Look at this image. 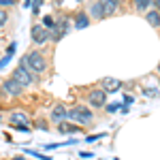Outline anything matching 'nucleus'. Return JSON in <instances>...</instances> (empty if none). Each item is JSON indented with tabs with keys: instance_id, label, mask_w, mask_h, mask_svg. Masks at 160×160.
Returning <instances> with one entry per match:
<instances>
[{
	"instance_id": "nucleus-1",
	"label": "nucleus",
	"mask_w": 160,
	"mask_h": 160,
	"mask_svg": "<svg viewBox=\"0 0 160 160\" xmlns=\"http://www.w3.org/2000/svg\"><path fill=\"white\" fill-rule=\"evenodd\" d=\"M19 66L26 68L28 73H32V75H41L47 71V60H45V56L41 51H28L24 58L19 60Z\"/></svg>"
},
{
	"instance_id": "nucleus-2",
	"label": "nucleus",
	"mask_w": 160,
	"mask_h": 160,
	"mask_svg": "<svg viewBox=\"0 0 160 160\" xmlns=\"http://www.w3.org/2000/svg\"><path fill=\"white\" fill-rule=\"evenodd\" d=\"M68 120H73L75 124H81V126H88L94 120V113H92V109H86L83 105H77V107L68 109Z\"/></svg>"
},
{
	"instance_id": "nucleus-3",
	"label": "nucleus",
	"mask_w": 160,
	"mask_h": 160,
	"mask_svg": "<svg viewBox=\"0 0 160 160\" xmlns=\"http://www.w3.org/2000/svg\"><path fill=\"white\" fill-rule=\"evenodd\" d=\"M88 102H90L92 107H96V109H102V107L107 105V92H105L102 88L90 90V92H88Z\"/></svg>"
},
{
	"instance_id": "nucleus-4",
	"label": "nucleus",
	"mask_w": 160,
	"mask_h": 160,
	"mask_svg": "<svg viewBox=\"0 0 160 160\" xmlns=\"http://www.w3.org/2000/svg\"><path fill=\"white\" fill-rule=\"evenodd\" d=\"M30 34H32V41H34L37 45H45L51 38V32L47 28H43V24H34L32 30H30Z\"/></svg>"
},
{
	"instance_id": "nucleus-5",
	"label": "nucleus",
	"mask_w": 160,
	"mask_h": 160,
	"mask_svg": "<svg viewBox=\"0 0 160 160\" xmlns=\"http://www.w3.org/2000/svg\"><path fill=\"white\" fill-rule=\"evenodd\" d=\"M13 79H15V81H19L24 88H28V86H32V83H34V75L28 73V71L22 68V66H17V68L13 71Z\"/></svg>"
},
{
	"instance_id": "nucleus-6",
	"label": "nucleus",
	"mask_w": 160,
	"mask_h": 160,
	"mask_svg": "<svg viewBox=\"0 0 160 160\" xmlns=\"http://www.w3.org/2000/svg\"><path fill=\"white\" fill-rule=\"evenodd\" d=\"M2 92H7V94H11V96H19V94L24 92V86H22L19 81H15L13 77H9V79L2 81Z\"/></svg>"
},
{
	"instance_id": "nucleus-7",
	"label": "nucleus",
	"mask_w": 160,
	"mask_h": 160,
	"mask_svg": "<svg viewBox=\"0 0 160 160\" xmlns=\"http://www.w3.org/2000/svg\"><path fill=\"white\" fill-rule=\"evenodd\" d=\"M100 9H102V15L105 17H111V15H115L118 13V7H120V2H115V0H98Z\"/></svg>"
},
{
	"instance_id": "nucleus-8",
	"label": "nucleus",
	"mask_w": 160,
	"mask_h": 160,
	"mask_svg": "<svg viewBox=\"0 0 160 160\" xmlns=\"http://www.w3.org/2000/svg\"><path fill=\"white\" fill-rule=\"evenodd\" d=\"M120 88H122V81H120V79H113V77L102 79V90H105L107 94H115V92H120Z\"/></svg>"
},
{
	"instance_id": "nucleus-9",
	"label": "nucleus",
	"mask_w": 160,
	"mask_h": 160,
	"mask_svg": "<svg viewBox=\"0 0 160 160\" xmlns=\"http://www.w3.org/2000/svg\"><path fill=\"white\" fill-rule=\"evenodd\" d=\"M88 26H90V15H88L83 9H79V11L75 13V28H77V30H83Z\"/></svg>"
},
{
	"instance_id": "nucleus-10",
	"label": "nucleus",
	"mask_w": 160,
	"mask_h": 160,
	"mask_svg": "<svg viewBox=\"0 0 160 160\" xmlns=\"http://www.w3.org/2000/svg\"><path fill=\"white\" fill-rule=\"evenodd\" d=\"M68 118V109L64 107V105H56L53 109H51V120L53 122H64Z\"/></svg>"
},
{
	"instance_id": "nucleus-11",
	"label": "nucleus",
	"mask_w": 160,
	"mask_h": 160,
	"mask_svg": "<svg viewBox=\"0 0 160 160\" xmlns=\"http://www.w3.org/2000/svg\"><path fill=\"white\" fill-rule=\"evenodd\" d=\"M81 128L77 126V124H71V122H60L58 124V132L62 135H75V132H79Z\"/></svg>"
},
{
	"instance_id": "nucleus-12",
	"label": "nucleus",
	"mask_w": 160,
	"mask_h": 160,
	"mask_svg": "<svg viewBox=\"0 0 160 160\" xmlns=\"http://www.w3.org/2000/svg\"><path fill=\"white\" fill-rule=\"evenodd\" d=\"M145 19H148V24H152L156 28V26H160V13L158 11H148L145 13Z\"/></svg>"
},
{
	"instance_id": "nucleus-13",
	"label": "nucleus",
	"mask_w": 160,
	"mask_h": 160,
	"mask_svg": "<svg viewBox=\"0 0 160 160\" xmlns=\"http://www.w3.org/2000/svg\"><path fill=\"white\" fill-rule=\"evenodd\" d=\"M41 24H43V28H47L49 32H53V30H56V17H51V15H43Z\"/></svg>"
},
{
	"instance_id": "nucleus-14",
	"label": "nucleus",
	"mask_w": 160,
	"mask_h": 160,
	"mask_svg": "<svg viewBox=\"0 0 160 160\" xmlns=\"http://www.w3.org/2000/svg\"><path fill=\"white\" fill-rule=\"evenodd\" d=\"M68 24H71V22H68V17H66V15H60V17L56 19V28H60V30H64L66 34H68V28H71Z\"/></svg>"
},
{
	"instance_id": "nucleus-15",
	"label": "nucleus",
	"mask_w": 160,
	"mask_h": 160,
	"mask_svg": "<svg viewBox=\"0 0 160 160\" xmlns=\"http://www.w3.org/2000/svg\"><path fill=\"white\" fill-rule=\"evenodd\" d=\"M90 15H92L94 19H102V17H105V15H102V9H100V4H98V0L90 7Z\"/></svg>"
},
{
	"instance_id": "nucleus-16",
	"label": "nucleus",
	"mask_w": 160,
	"mask_h": 160,
	"mask_svg": "<svg viewBox=\"0 0 160 160\" xmlns=\"http://www.w3.org/2000/svg\"><path fill=\"white\" fill-rule=\"evenodd\" d=\"M11 124H26L28 126V118H26L24 113H19V111L17 113H11Z\"/></svg>"
},
{
	"instance_id": "nucleus-17",
	"label": "nucleus",
	"mask_w": 160,
	"mask_h": 160,
	"mask_svg": "<svg viewBox=\"0 0 160 160\" xmlns=\"http://www.w3.org/2000/svg\"><path fill=\"white\" fill-rule=\"evenodd\" d=\"M152 4V0H135V7H137V11H148V7Z\"/></svg>"
},
{
	"instance_id": "nucleus-18",
	"label": "nucleus",
	"mask_w": 160,
	"mask_h": 160,
	"mask_svg": "<svg viewBox=\"0 0 160 160\" xmlns=\"http://www.w3.org/2000/svg\"><path fill=\"white\" fill-rule=\"evenodd\" d=\"M26 154H28V156H34V158H38V160H51V156L41 154V152H34V149H26Z\"/></svg>"
},
{
	"instance_id": "nucleus-19",
	"label": "nucleus",
	"mask_w": 160,
	"mask_h": 160,
	"mask_svg": "<svg viewBox=\"0 0 160 160\" xmlns=\"http://www.w3.org/2000/svg\"><path fill=\"white\" fill-rule=\"evenodd\" d=\"M145 96L156 98V96H160V90H158V88H145Z\"/></svg>"
},
{
	"instance_id": "nucleus-20",
	"label": "nucleus",
	"mask_w": 160,
	"mask_h": 160,
	"mask_svg": "<svg viewBox=\"0 0 160 160\" xmlns=\"http://www.w3.org/2000/svg\"><path fill=\"white\" fill-rule=\"evenodd\" d=\"M7 22H9V13L4 11V9H0V28H4Z\"/></svg>"
},
{
	"instance_id": "nucleus-21",
	"label": "nucleus",
	"mask_w": 160,
	"mask_h": 160,
	"mask_svg": "<svg viewBox=\"0 0 160 160\" xmlns=\"http://www.w3.org/2000/svg\"><path fill=\"white\" fill-rule=\"evenodd\" d=\"M11 128L22 130V132H30V126H26V124H11Z\"/></svg>"
},
{
	"instance_id": "nucleus-22",
	"label": "nucleus",
	"mask_w": 160,
	"mask_h": 160,
	"mask_svg": "<svg viewBox=\"0 0 160 160\" xmlns=\"http://www.w3.org/2000/svg\"><path fill=\"white\" fill-rule=\"evenodd\" d=\"M11 60H13V56H9V53H4V58L0 60V71H2V68H4V66H7V64H9Z\"/></svg>"
},
{
	"instance_id": "nucleus-23",
	"label": "nucleus",
	"mask_w": 160,
	"mask_h": 160,
	"mask_svg": "<svg viewBox=\"0 0 160 160\" xmlns=\"http://www.w3.org/2000/svg\"><path fill=\"white\" fill-rule=\"evenodd\" d=\"M41 4H43V0H32V13L38 15V9H41Z\"/></svg>"
},
{
	"instance_id": "nucleus-24",
	"label": "nucleus",
	"mask_w": 160,
	"mask_h": 160,
	"mask_svg": "<svg viewBox=\"0 0 160 160\" xmlns=\"http://www.w3.org/2000/svg\"><path fill=\"white\" fill-rule=\"evenodd\" d=\"M105 137V132H98V135H90V137H86V141L88 143H92V141H98V139H102Z\"/></svg>"
},
{
	"instance_id": "nucleus-25",
	"label": "nucleus",
	"mask_w": 160,
	"mask_h": 160,
	"mask_svg": "<svg viewBox=\"0 0 160 160\" xmlns=\"http://www.w3.org/2000/svg\"><path fill=\"white\" fill-rule=\"evenodd\" d=\"M118 109H120V105H118V102H113V105H109V107H107V111H109V113H115Z\"/></svg>"
},
{
	"instance_id": "nucleus-26",
	"label": "nucleus",
	"mask_w": 160,
	"mask_h": 160,
	"mask_svg": "<svg viewBox=\"0 0 160 160\" xmlns=\"http://www.w3.org/2000/svg\"><path fill=\"white\" fill-rule=\"evenodd\" d=\"M15 0H0V7H13Z\"/></svg>"
},
{
	"instance_id": "nucleus-27",
	"label": "nucleus",
	"mask_w": 160,
	"mask_h": 160,
	"mask_svg": "<svg viewBox=\"0 0 160 160\" xmlns=\"http://www.w3.org/2000/svg\"><path fill=\"white\" fill-rule=\"evenodd\" d=\"M79 156H81V158H92V156H94V154H92V152H81V154H79Z\"/></svg>"
},
{
	"instance_id": "nucleus-28",
	"label": "nucleus",
	"mask_w": 160,
	"mask_h": 160,
	"mask_svg": "<svg viewBox=\"0 0 160 160\" xmlns=\"http://www.w3.org/2000/svg\"><path fill=\"white\" fill-rule=\"evenodd\" d=\"M132 100H135V98H132V96H124V102H126V105H130Z\"/></svg>"
},
{
	"instance_id": "nucleus-29",
	"label": "nucleus",
	"mask_w": 160,
	"mask_h": 160,
	"mask_svg": "<svg viewBox=\"0 0 160 160\" xmlns=\"http://www.w3.org/2000/svg\"><path fill=\"white\" fill-rule=\"evenodd\" d=\"M154 4L158 7V13H160V0H154Z\"/></svg>"
},
{
	"instance_id": "nucleus-30",
	"label": "nucleus",
	"mask_w": 160,
	"mask_h": 160,
	"mask_svg": "<svg viewBox=\"0 0 160 160\" xmlns=\"http://www.w3.org/2000/svg\"><path fill=\"white\" fill-rule=\"evenodd\" d=\"M13 160H26V156H15Z\"/></svg>"
},
{
	"instance_id": "nucleus-31",
	"label": "nucleus",
	"mask_w": 160,
	"mask_h": 160,
	"mask_svg": "<svg viewBox=\"0 0 160 160\" xmlns=\"http://www.w3.org/2000/svg\"><path fill=\"white\" fill-rule=\"evenodd\" d=\"M24 2H26V4H30V0H24Z\"/></svg>"
},
{
	"instance_id": "nucleus-32",
	"label": "nucleus",
	"mask_w": 160,
	"mask_h": 160,
	"mask_svg": "<svg viewBox=\"0 0 160 160\" xmlns=\"http://www.w3.org/2000/svg\"><path fill=\"white\" fill-rule=\"evenodd\" d=\"M115 2H122V0H115Z\"/></svg>"
},
{
	"instance_id": "nucleus-33",
	"label": "nucleus",
	"mask_w": 160,
	"mask_h": 160,
	"mask_svg": "<svg viewBox=\"0 0 160 160\" xmlns=\"http://www.w3.org/2000/svg\"><path fill=\"white\" fill-rule=\"evenodd\" d=\"M77 2H83V0H77Z\"/></svg>"
},
{
	"instance_id": "nucleus-34",
	"label": "nucleus",
	"mask_w": 160,
	"mask_h": 160,
	"mask_svg": "<svg viewBox=\"0 0 160 160\" xmlns=\"http://www.w3.org/2000/svg\"><path fill=\"white\" fill-rule=\"evenodd\" d=\"M158 71H160V66H158Z\"/></svg>"
}]
</instances>
